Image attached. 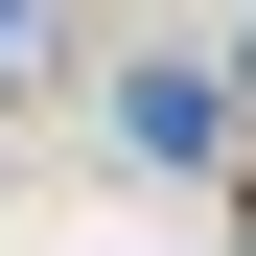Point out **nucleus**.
I'll return each mask as SVG.
<instances>
[{"label":"nucleus","mask_w":256,"mask_h":256,"mask_svg":"<svg viewBox=\"0 0 256 256\" xmlns=\"http://www.w3.org/2000/svg\"><path fill=\"white\" fill-rule=\"evenodd\" d=\"M210 140H233V116H210L186 70H116V163H210Z\"/></svg>","instance_id":"f257e3e1"}]
</instances>
